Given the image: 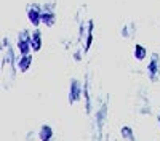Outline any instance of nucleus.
Returning <instances> with one entry per match:
<instances>
[{"mask_svg":"<svg viewBox=\"0 0 160 141\" xmlns=\"http://www.w3.org/2000/svg\"><path fill=\"white\" fill-rule=\"evenodd\" d=\"M18 50L10 42L8 35L2 37V71L8 69V79L15 80L18 72Z\"/></svg>","mask_w":160,"mask_h":141,"instance_id":"1","label":"nucleus"},{"mask_svg":"<svg viewBox=\"0 0 160 141\" xmlns=\"http://www.w3.org/2000/svg\"><path fill=\"white\" fill-rule=\"evenodd\" d=\"M108 114H109V101L106 98L95 112V120H93V127H95L93 141H102V132H104L106 122H108Z\"/></svg>","mask_w":160,"mask_h":141,"instance_id":"2","label":"nucleus"},{"mask_svg":"<svg viewBox=\"0 0 160 141\" xmlns=\"http://www.w3.org/2000/svg\"><path fill=\"white\" fill-rule=\"evenodd\" d=\"M31 37H32V31L28 28H22L18 35H16V42L15 47L18 50V55L24 56V55H32V47H31Z\"/></svg>","mask_w":160,"mask_h":141,"instance_id":"3","label":"nucleus"},{"mask_svg":"<svg viewBox=\"0 0 160 141\" xmlns=\"http://www.w3.org/2000/svg\"><path fill=\"white\" fill-rule=\"evenodd\" d=\"M42 3L38 2H29L26 5V16H28V21L32 28H40L42 26Z\"/></svg>","mask_w":160,"mask_h":141,"instance_id":"4","label":"nucleus"},{"mask_svg":"<svg viewBox=\"0 0 160 141\" xmlns=\"http://www.w3.org/2000/svg\"><path fill=\"white\" fill-rule=\"evenodd\" d=\"M146 74H148L151 83H157L160 80V53L157 51L151 53V59L146 66Z\"/></svg>","mask_w":160,"mask_h":141,"instance_id":"5","label":"nucleus"},{"mask_svg":"<svg viewBox=\"0 0 160 141\" xmlns=\"http://www.w3.org/2000/svg\"><path fill=\"white\" fill-rule=\"evenodd\" d=\"M68 99L69 104H75L80 99H83V83L78 79H71L69 82V92H68Z\"/></svg>","mask_w":160,"mask_h":141,"instance_id":"6","label":"nucleus"},{"mask_svg":"<svg viewBox=\"0 0 160 141\" xmlns=\"http://www.w3.org/2000/svg\"><path fill=\"white\" fill-rule=\"evenodd\" d=\"M93 42H95V19L88 18L87 19V35H85V40L82 42V45H80V47L83 48V53L85 55L91 50Z\"/></svg>","mask_w":160,"mask_h":141,"instance_id":"7","label":"nucleus"},{"mask_svg":"<svg viewBox=\"0 0 160 141\" xmlns=\"http://www.w3.org/2000/svg\"><path fill=\"white\" fill-rule=\"evenodd\" d=\"M83 101H85V112L90 115L93 112V98H91V79L90 74H85L83 80Z\"/></svg>","mask_w":160,"mask_h":141,"instance_id":"8","label":"nucleus"},{"mask_svg":"<svg viewBox=\"0 0 160 141\" xmlns=\"http://www.w3.org/2000/svg\"><path fill=\"white\" fill-rule=\"evenodd\" d=\"M31 47H32L34 53H38V51L42 50V47H43V35H42V31H40V28H34V29H32Z\"/></svg>","mask_w":160,"mask_h":141,"instance_id":"9","label":"nucleus"},{"mask_svg":"<svg viewBox=\"0 0 160 141\" xmlns=\"http://www.w3.org/2000/svg\"><path fill=\"white\" fill-rule=\"evenodd\" d=\"M136 32H138V24L135 21L125 23L122 28H120V37H123V38H135Z\"/></svg>","mask_w":160,"mask_h":141,"instance_id":"10","label":"nucleus"},{"mask_svg":"<svg viewBox=\"0 0 160 141\" xmlns=\"http://www.w3.org/2000/svg\"><path fill=\"white\" fill-rule=\"evenodd\" d=\"M37 138L40 141H53V138H55V130H53V127L50 123L40 125L38 132H37Z\"/></svg>","mask_w":160,"mask_h":141,"instance_id":"11","label":"nucleus"},{"mask_svg":"<svg viewBox=\"0 0 160 141\" xmlns=\"http://www.w3.org/2000/svg\"><path fill=\"white\" fill-rule=\"evenodd\" d=\"M148 56H149L148 48H146L144 45H141V43H135V47H133V58L141 63V61L148 59Z\"/></svg>","mask_w":160,"mask_h":141,"instance_id":"12","label":"nucleus"},{"mask_svg":"<svg viewBox=\"0 0 160 141\" xmlns=\"http://www.w3.org/2000/svg\"><path fill=\"white\" fill-rule=\"evenodd\" d=\"M32 66V55H24V56H19L18 58V72L24 74L28 72Z\"/></svg>","mask_w":160,"mask_h":141,"instance_id":"13","label":"nucleus"},{"mask_svg":"<svg viewBox=\"0 0 160 141\" xmlns=\"http://www.w3.org/2000/svg\"><path fill=\"white\" fill-rule=\"evenodd\" d=\"M58 21L56 11H43L42 13V26L43 28H53Z\"/></svg>","mask_w":160,"mask_h":141,"instance_id":"14","label":"nucleus"},{"mask_svg":"<svg viewBox=\"0 0 160 141\" xmlns=\"http://www.w3.org/2000/svg\"><path fill=\"white\" fill-rule=\"evenodd\" d=\"M120 136L125 141H136V136H135V130L130 127V125H122L120 127Z\"/></svg>","mask_w":160,"mask_h":141,"instance_id":"15","label":"nucleus"},{"mask_svg":"<svg viewBox=\"0 0 160 141\" xmlns=\"http://www.w3.org/2000/svg\"><path fill=\"white\" fill-rule=\"evenodd\" d=\"M42 8H43V11H56V2H55V0L43 2L42 3Z\"/></svg>","mask_w":160,"mask_h":141,"instance_id":"16","label":"nucleus"},{"mask_svg":"<svg viewBox=\"0 0 160 141\" xmlns=\"http://www.w3.org/2000/svg\"><path fill=\"white\" fill-rule=\"evenodd\" d=\"M83 55H85V53H83V48L80 47V48H77L74 53H72V58H74V61L78 63V61H82V59H83Z\"/></svg>","mask_w":160,"mask_h":141,"instance_id":"17","label":"nucleus"},{"mask_svg":"<svg viewBox=\"0 0 160 141\" xmlns=\"http://www.w3.org/2000/svg\"><path fill=\"white\" fill-rule=\"evenodd\" d=\"M35 138V132H29L28 135H26V139H28V141H32Z\"/></svg>","mask_w":160,"mask_h":141,"instance_id":"18","label":"nucleus"},{"mask_svg":"<svg viewBox=\"0 0 160 141\" xmlns=\"http://www.w3.org/2000/svg\"><path fill=\"white\" fill-rule=\"evenodd\" d=\"M157 122H158V128H160V114H158V117H157Z\"/></svg>","mask_w":160,"mask_h":141,"instance_id":"19","label":"nucleus"}]
</instances>
